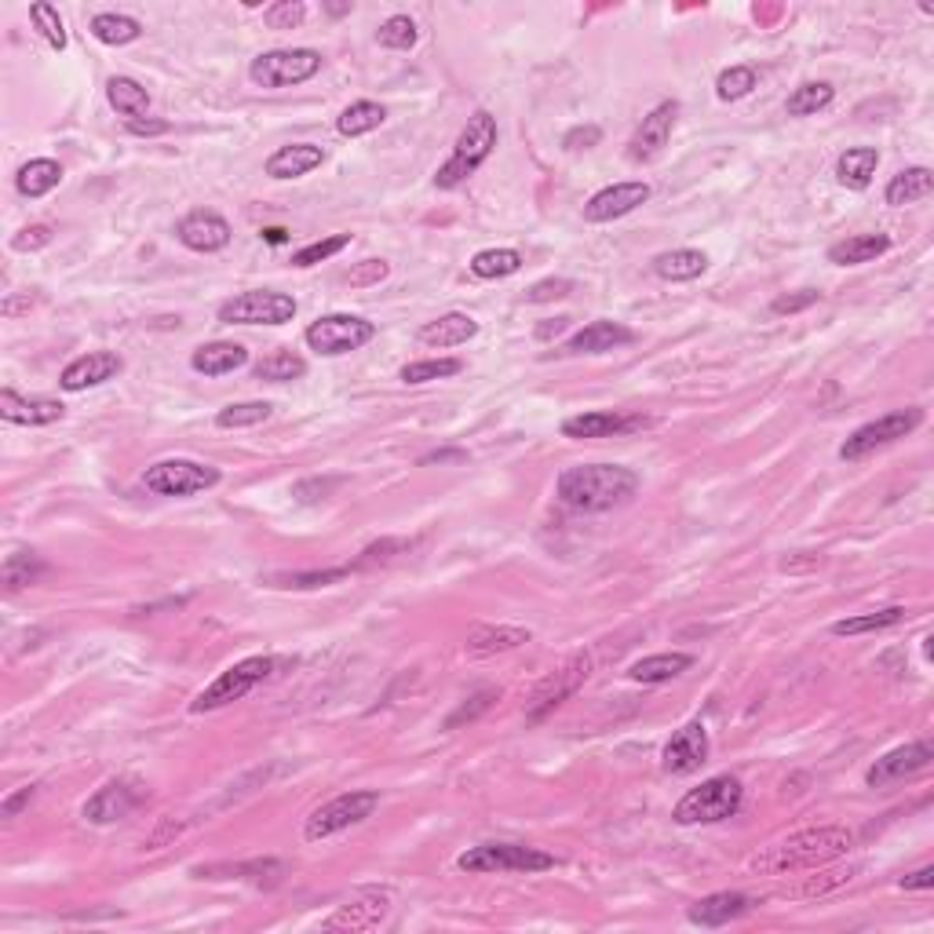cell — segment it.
Masks as SVG:
<instances>
[{
  "label": "cell",
  "mask_w": 934,
  "mask_h": 934,
  "mask_svg": "<svg viewBox=\"0 0 934 934\" xmlns=\"http://www.w3.org/2000/svg\"><path fill=\"white\" fill-rule=\"evenodd\" d=\"M854 836L840 829V825H818V829H803L792 832L785 840L763 847L752 857V873L759 876H785V873H799V868H818L829 865L836 857L851 854Z\"/></svg>",
  "instance_id": "cell-1"
},
{
  "label": "cell",
  "mask_w": 934,
  "mask_h": 934,
  "mask_svg": "<svg viewBox=\"0 0 934 934\" xmlns=\"http://www.w3.org/2000/svg\"><path fill=\"white\" fill-rule=\"evenodd\" d=\"M639 475L621 464H581L567 467L556 482L559 501L573 512H610L635 497Z\"/></svg>",
  "instance_id": "cell-2"
},
{
  "label": "cell",
  "mask_w": 934,
  "mask_h": 934,
  "mask_svg": "<svg viewBox=\"0 0 934 934\" xmlns=\"http://www.w3.org/2000/svg\"><path fill=\"white\" fill-rule=\"evenodd\" d=\"M497 147V117L486 110H475L467 117L464 132L456 136L453 157L434 172V187L439 190H456L460 183H467L475 172L482 168V161L493 154Z\"/></svg>",
  "instance_id": "cell-3"
},
{
  "label": "cell",
  "mask_w": 934,
  "mask_h": 934,
  "mask_svg": "<svg viewBox=\"0 0 934 934\" xmlns=\"http://www.w3.org/2000/svg\"><path fill=\"white\" fill-rule=\"evenodd\" d=\"M742 799H745V789L742 781L734 774H715L709 781H701L698 789H690L687 796L676 803L672 818L676 825H715V821H726L742 810Z\"/></svg>",
  "instance_id": "cell-4"
},
{
  "label": "cell",
  "mask_w": 934,
  "mask_h": 934,
  "mask_svg": "<svg viewBox=\"0 0 934 934\" xmlns=\"http://www.w3.org/2000/svg\"><path fill=\"white\" fill-rule=\"evenodd\" d=\"M456 868L460 873H545L556 868V857L523 843H479L456 857Z\"/></svg>",
  "instance_id": "cell-5"
},
{
  "label": "cell",
  "mask_w": 934,
  "mask_h": 934,
  "mask_svg": "<svg viewBox=\"0 0 934 934\" xmlns=\"http://www.w3.org/2000/svg\"><path fill=\"white\" fill-rule=\"evenodd\" d=\"M376 807H380V792H373V789L343 792V796H336L329 803H322L318 810H311L307 825H303V840L307 843L329 840V836L351 829V825H362L365 818H373Z\"/></svg>",
  "instance_id": "cell-6"
},
{
  "label": "cell",
  "mask_w": 934,
  "mask_h": 934,
  "mask_svg": "<svg viewBox=\"0 0 934 934\" xmlns=\"http://www.w3.org/2000/svg\"><path fill=\"white\" fill-rule=\"evenodd\" d=\"M270 672H275V657H245L231 665L226 672H220L209 687H205L198 698L190 701V712H215L223 704H234L242 701L248 690H256Z\"/></svg>",
  "instance_id": "cell-7"
},
{
  "label": "cell",
  "mask_w": 934,
  "mask_h": 934,
  "mask_svg": "<svg viewBox=\"0 0 934 934\" xmlns=\"http://www.w3.org/2000/svg\"><path fill=\"white\" fill-rule=\"evenodd\" d=\"M322 70V56L314 48H275L253 59L248 78L256 89H292V84L311 81Z\"/></svg>",
  "instance_id": "cell-8"
},
{
  "label": "cell",
  "mask_w": 934,
  "mask_h": 934,
  "mask_svg": "<svg viewBox=\"0 0 934 934\" xmlns=\"http://www.w3.org/2000/svg\"><path fill=\"white\" fill-rule=\"evenodd\" d=\"M592 676V657L588 654H573L567 665H559L556 672H548L540 679V687L534 690V698L526 704V723H545L559 704H567L573 693H577Z\"/></svg>",
  "instance_id": "cell-9"
},
{
  "label": "cell",
  "mask_w": 934,
  "mask_h": 934,
  "mask_svg": "<svg viewBox=\"0 0 934 934\" xmlns=\"http://www.w3.org/2000/svg\"><path fill=\"white\" fill-rule=\"evenodd\" d=\"M143 486L157 497H194V493H205V490H212V486H220V471L209 464L172 456V460H157L154 467H147Z\"/></svg>",
  "instance_id": "cell-10"
},
{
  "label": "cell",
  "mask_w": 934,
  "mask_h": 934,
  "mask_svg": "<svg viewBox=\"0 0 934 934\" xmlns=\"http://www.w3.org/2000/svg\"><path fill=\"white\" fill-rule=\"evenodd\" d=\"M292 318H296V300L289 292L275 289L237 292L234 300H226L220 307L223 325H285Z\"/></svg>",
  "instance_id": "cell-11"
},
{
  "label": "cell",
  "mask_w": 934,
  "mask_h": 934,
  "mask_svg": "<svg viewBox=\"0 0 934 934\" xmlns=\"http://www.w3.org/2000/svg\"><path fill=\"white\" fill-rule=\"evenodd\" d=\"M920 423H923V409H912V406L887 412V417H879V420H868L840 445V460H862V456L884 450V445L898 442V439H906V434L917 431Z\"/></svg>",
  "instance_id": "cell-12"
},
{
  "label": "cell",
  "mask_w": 934,
  "mask_h": 934,
  "mask_svg": "<svg viewBox=\"0 0 934 934\" xmlns=\"http://www.w3.org/2000/svg\"><path fill=\"white\" fill-rule=\"evenodd\" d=\"M376 336V325L358 318V314H325L307 329V343L311 351H318L325 358H340L351 354L358 347H365Z\"/></svg>",
  "instance_id": "cell-13"
},
{
  "label": "cell",
  "mask_w": 934,
  "mask_h": 934,
  "mask_svg": "<svg viewBox=\"0 0 934 934\" xmlns=\"http://www.w3.org/2000/svg\"><path fill=\"white\" fill-rule=\"evenodd\" d=\"M931 763H934L931 742H909V745H901V748H890L887 756H879L876 763L865 770V785H868V789L898 785V781L923 774V770H927Z\"/></svg>",
  "instance_id": "cell-14"
},
{
  "label": "cell",
  "mask_w": 934,
  "mask_h": 934,
  "mask_svg": "<svg viewBox=\"0 0 934 934\" xmlns=\"http://www.w3.org/2000/svg\"><path fill=\"white\" fill-rule=\"evenodd\" d=\"M646 423L650 417H643V412L599 409V412H581V417L562 420V434H567V439H614V434L643 431Z\"/></svg>",
  "instance_id": "cell-15"
},
{
  "label": "cell",
  "mask_w": 934,
  "mask_h": 934,
  "mask_svg": "<svg viewBox=\"0 0 934 934\" xmlns=\"http://www.w3.org/2000/svg\"><path fill=\"white\" fill-rule=\"evenodd\" d=\"M390 895L387 890H362L347 906H340L329 920L322 923L325 931H373L387 920Z\"/></svg>",
  "instance_id": "cell-16"
},
{
  "label": "cell",
  "mask_w": 934,
  "mask_h": 934,
  "mask_svg": "<svg viewBox=\"0 0 934 934\" xmlns=\"http://www.w3.org/2000/svg\"><path fill=\"white\" fill-rule=\"evenodd\" d=\"M709 752H712L709 731H704V723L693 720L672 734L661 759H665L668 774H693V770H701V763H709Z\"/></svg>",
  "instance_id": "cell-17"
},
{
  "label": "cell",
  "mask_w": 934,
  "mask_h": 934,
  "mask_svg": "<svg viewBox=\"0 0 934 934\" xmlns=\"http://www.w3.org/2000/svg\"><path fill=\"white\" fill-rule=\"evenodd\" d=\"M650 201V187L646 183H614V187H603L599 194H592L588 205H584V220L588 223H614L621 215L635 212L639 205Z\"/></svg>",
  "instance_id": "cell-18"
},
{
  "label": "cell",
  "mask_w": 934,
  "mask_h": 934,
  "mask_svg": "<svg viewBox=\"0 0 934 934\" xmlns=\"http://www.w3.org/2000/svg\"><path fill=\"white\" fill-rule=\"evenodd\" d=\"M176 242L187 245L190 253H220L231 245V223L220 212L198 209L176 223Z\"/></svg>",
  "instance_id": "cell-19"
},
{
  "label": "cell",
  "mask_w": 934,
  "mask_h": 934,
  "mask_svg": "<svg viewBox=\"0 0 934 934\" xmlns=\"http://www.w3.org/2000/svg\"><path fill=\"white\" fill-rule=\"evenodd\" d=\"M139 803H143V789H139L136 781H106V785L84 803V821L114 825V821L128 818Z\"/></svg>",
  "instance_id": "cell-20"
},
{
  "label": "cell",
  "mask_w": 934,
  "mask_h": 934,
  "mask_svg": "<svg viewBox=\"0 0 934 934\" xmlns=\"http://www.w3.org/2000/svg\"><path fill=\"white\" fill-rule=\"evenodd\" d=\"M676 117H679V103H676V100H668V103L654 106V110H650V114L643 117V125L635 128L632 143H628V157H632V161H650V157H657L661 150L668 147L672 128H676Z\"/></svg>",
  "instance_id": "cell-21"
},
{
  "label": "cell",
  "mask_w": 934,
  "mask_h": 934,
  "mask_svg": "<svg viewBox=\"0 0 934 934\" xmlns=\"http://www.w3.org/2000/svg\"><path fill=\"white\" fill-rule=\"evenodd\" d=\"M121 369H125V358H121V354H114V351H89V354L73 358V362L62 369L59 387H62V390H89V387L106 384V380L121 376Z\"/></svg>",
  "instance_id": "cell-22"
},
{
  "label": "cell",
  "mask_w": 934,
  "mask_h": 934,
  "mask_svg": "<svg viewBox=\"0 0 934 934\" xmlns=\"http://www.w3.org/2000/svg\"><path fill=\"white\" fill-rule=\"evenodd\" d=\"M635 343V332L628 329L621 322H610V318H599L592 325H584L581 332H573L562 354H606V351H617V347H628Z\"/></svg>",
  "instance_id": "cell-23"
},
{
  "label": "cell",
  "mask_w": 934,
  "mask_h": 934,
  "mask_svg": "<svg viewBox=\"0 0 934 934\" xmlns=\"http://www.w3.org/2000/svg\"><path fill=\"white\" fill-rule=\"evenodd\" d=\"M0 417L8 423H30V428H45V423H56L67 417V406L56 398H26L19 390L4 387L0 390Z\"/></svg>",
  "instance_id": "cell-24"
},
{
  "label": "cell",
  "mask_w": 934,
  "mask_h": 934,
  "mask_svg": "<svg viewBox=\"0 0 934 934\" xmlns=\"http://www.w3.org/2000/svg\"><path fill=\"white\" fill-rule=\"evenodd\" d=\"M752 906H756V901L748 895H737V890H720V895H709V898L693 901V906L687 909V920L698 923V927H723V923L745 917V912Z\"/></svg>",
  "instance_id": "cell-25"
},
{
  "label": "cell",
  "mask_w": 934,
  "mask_h": 934,
  "mask_svg": "<svg viewBox=\"0 0 934 934\" xmlns=\"http://www.w3.org/2000/svg\"><path fill=\"white\" fill-rule=\"evenodd\" d=\"M190 365H194V373H201V376H226V373H234V369L248 365V351L234 340H212V343H201L198 351L190 354Z\"/></svg>",
  "instance_id": "cell-26"
},
{
  "label": "cell",
  "mask_w": 934,
  "mask_h": 934,
  "mask_svg": "<svg viewBox=\"0 0 934 934\" xmlns=\"http://www.w3.org/2000/svg\"><path fill=\"white\" fill-rule=\"evenodd\" d=\"M529 628H518V624H479L467 632V643L464 650L475 657H486V654H504V650H515L529 643Z\"/></svg>",
  "instance_id": "cell-27"
},
{
  "label": "cell",
  "mask_w": 934,
  "mask_h": 934,
  "mask_svg": "<svg viewBox=\"0 0 934 934\" xmlns=\"http://www.w3.org/2000/svg\"><path fill=\"white\" fill-rule=\"evenodd\" d=\"M325 161V150L314 147V143H292V147H281L275 154L267 157V176L270 179H300L314 172Z\"/></svg>",
  "instance_id": "cell-28"
},
{
  "label": "cell",
  "mask_w": 934,
  "mask_h": 934,
  "mask_svg": "<svg viewBox=\"0 0 934 934\" xmlns=\"http://www.w3.org/2000/svg\"><path fill=\"white\" fill-rule=\"evenodd\" d=\"M417 336H420V343H428V347H460L479 336V322H475L471 314L450 311V314H442V318L420 325Z\"/></svg>",
  "instance_id": "cell-29"
},
{
  "label": "cell",
  "mask_w": 934,
  "mask_h": 934,
  "mask_svg": "<svg viewBox=\"0 0 934 934\" xmlns=\"http://www.w3.org/2000/svg\"><path fill=\"white\" fill-rule=\"evenodd\" d=\"M887 248H890L887 234H854V237H847V242H836L829 248V264L862 267V264H873L876 256H884Z\"/></svg>",
  "instance_id": "cell-30"
},
{
  "label": "cell",
  "mask_w": 934,
  "mask_h": 934,
  "mask_svg": "<svg viewBox=\"0 0 934 934\" xmlns=\"http://www.w3.org/2000/svg\"><path fill=\"white\" fill-rule=\"evenodd\" d=\"M931 190H934V172L923 168V165H912V168H906V172H898V176H890L884 198H887L890 209H901V205L923 201Z\"/></svg>",
  "instance_id": "cell-31"
},
{
  "label": "cell",
  "mask_w": 934,
  "mask_h": 934,
  "mask_svg": "<svg viewBox=\"0 0 934 934\" xmlns=\"http://www.w3.org/2000/svg\"><path fill=\"white\" fill-rule=\"evenodd\" d=\"M876 165H879L876 147H854L836 161V179H840L847 190H865L876 176Z\"/></svg>",
  "instance_id": "cell-32"
},
{
  "label": "cell",
  "mask_w": 934,
  "mask_h": 934,
  "mask_svg": "<svg viewBox=\"0 0 934 934\" xmlns=\"http://www.w3.org/2000/svg\"><path fill=\"white\" fill-rule=\"evenodd\" d=\"M106 100H110V106L117 114L128 121H143V117L150 114V95L139 81L132 78H110L106 81Z\"/></svg>",
  "instance_id": "cell-33"
},
{
  "label": "cell",
  "mask_w": 934,
  "mask_h": 934,
  "mask_svg": "<svg viewBox=\"0 0 934 934\" xmlns=\"http://www.w3.org/2000/svg\"><path fill=\"white\" fill-rule=\"evenodd\" d=\"M654 270L665 281H693L709 270V256L698 248H672V253H661L654 259Z\"/></svg>",
  "instance_id": "cell-34"
},
{
  "label": "cell",
  "mask_w": 934,
  "mask_h": 934,
  "mask_svg": "<svg viewBox=\"0 0 934 934\" xmlns=\"http://www.w3.org/2000/svg\"><path fill=\"white\" fill-rule=\"evenodd\" d=\"M59 183H62V165H59V161H51V157L30 161V165L19 168V176H15V187H19L23 198H45V194L56 190Z\"/></svg>",
  "instance_id": "cell-35"
},
{
  "label": "cell",
  "mask_w": 934,
  "mask_h": 934,
  "mask_svg": "<svg viewBox=\"0 0 934 934\" xmlns=\"http://www.w3.org/2000/svg\"><path fill=\"white\" fill-rule=\"evenodd\" d=\"M690 665H693L690 654H650V657L635 661V665L628 668V679H635V682H668V679L682 676V672H687Z\"/></svg>",
  "instance_id": "cell-36"
},
{
  "label": "cell",
  "mask_w": 934,
  "mask_h": 934,
  "mask_svg": "<svg viewBox=\"0 0 934 934\" xmlns=\"http://www.w3.org/2000/svg\"><path fill=\"white\" fill-rule=\"evenodd\" d=\"M89 30H92V37L100 40V45H110V48L132 45V40L143 37V26H139V19L121 15V12H103V15H95Z\"/></svg>",
  "instance_id": "cell-37"
},
{
  "label": "cell",
  "mask_w": 934,
  "mask_h": 934,
  "mask_svg": "<svg viewBox=\"0 0 934 934\" xmlns=\"http://www.w3.org/2000/svg\"><path fill=\"white\" fill-rule=\"evenodd\" d=\"M351 577V567H332V570H300V573H270V588H289V592H311V588H329Z\"/></svg>",
  "instance_id": "cell-38"
},
{
  "label": "cell",
  "mask_w": 934,
  "mask_h": 934,
  "mask_svg": "<svg viewBox=\"0 0 934 934\" xmlns=\"http://www.w3.org/2000/svg\"><path fill=\"white\" fill-rule=\"evenodd\" d=\"M518 270H523V256H518L515 248H482V253H475L471 259V275L486 278V281L512 278Z\"/></svg>",
  "instance_id": "cell-39"
},
{
  "label": "cell",
  "mask_w": 934,
  "mask_h": 934,
  "mask_svg": "<svg viewBox=\"0 0 934 934\" xmlns=\"http://www.w3.org/2000/svg\"><path fill=\"white\" fill-rule=\"evenodd\" d=\"M832 100H836V89L829 81H807L785 100V114L789 117H814L818 110H825V106H829Z\"/></svg>",
  "instance_id": "cell-40"
},
{
  "label": "cell",
  "mask_w": 934,
  "mask_h": 934,
  "mask_svg": "<svg viewBox=\"0 0 934 934\" xmlns=\"http://www.w3.org/2000/svg\"><path fill=\"white\" fill-rule=\"evenodd\" d=\"M387 121V110L380 103H351L347 110L340 114V121H336V128H340V136L354 139V136H365V132H376L380 125Z\"/></svg>",
  "instance_id": "cell-41"
},
{
  "label": "cell",
  "mask_w": 934,
  "mask_h": 934,
  "mask_svg": "<svg viewBox=\"0 0 934 934\" xmlns=\"http://www.w3.org/2000/svg\"><path fill=\"white\" fill-rule=\"evenodd\" d=\"M45 562H40L37 551H12V556L4 559V570H0V577H4L8 592H19L26 588V584H37L40 577H45Z\"/></svg>",
  "instance_id": "cell-42"
},
{
  "label": "cell",
  "mask_w": 934,
  "mask_h": 934,
  "mask_svg": "<svg viewBox=\"0 0 934 934\" xmlns=\"http://www.w3.org/2000/svg\"><path fill=\"white\" fill-rule=\"evenodd\" d=\"M906 621V610L901 606H887V610L876 614H857V617H843V621L832 624V635H865V632H884V628H895Z\"/></svg>",
  "instance_id": "cell-43"
},
{
  "label": "cell",
  "mask_w": 934,
  "mask_h": 934,
  "mask_svg": "<svg viewBox=\"0 0 934 934\" xmlns=\"http://www.w3.org/2000/svg\"><path fill=\"white\" fill-rule=\"evenodd\" d=\"M307 373V362L292 351H270L264 362H256V376L270 380V384H289V380H300Z\"/></svg>",
  "instance_id": "cell-44"
},
{
  "label": "cell",
  "mask_w": 934,
  "mask_h": 934,
  "mask_svg": "<svg viewBox=\"0 0 934 934\" xmlns=\"http://www.w3.org/2000/svg\"><path fill=\"white\" fill-rule=\"evenodd\" d=\"M270 401H234V406H226L215 412V428L223 431H237V428H256V423L270 420Z\"/></svg>",
  "instance_id": "cell-45"
},
{
  "label": "cell",
  "mask_w": 934,
  "mask_h": 934,
  "mask_svg": "<svg viewBox=\"0 0 934 934\" xmlns=\"http://www.w3.org/2000/svg\"><path fill=\"white\" fill-rule=\"evenodd\" d=\"M756 84H759V73L752 67H731L715 78V95H720L723 103H737V100H745V95H752Z\"/></svg>",
  "instance_id": "cell-46"
},
{
  "label": "cell",
  "mask_w": 934,
  "mask_h": 934,
  "mask_svg": "<svg viewBox=\"0 0 934 934\" xmlns=\"http://www.w3.org/2000/svg\"><path fill=\"white\" fill-rule=\"evenodd\" d=\"M376 40H380L384 48L409 51V48L420 40V30H417V23H412L409 15H390L387 23L376 30Z\"/></svg>",
  "instance_id": "cell-47"
},
{
  "label": "cell",
  "mask_w": 934,
  "mask_h": 934,
  "mask_svg": "<svg viewBox=\"0 0 934 934\" xmlns=\"http://www.w3.org/2000/svg\"><path fill=\"white\" fill-rule=\"evenodd\" d=\"M460 362L456 358H431V362H409L401 369V384H428V380H445L460 373Z\"/></svg>",
  "instance_id": "cell-48"
},
{
  "label": "cell",
  "mask_w": 934,
  "mask_h": 934,
  "mask_svg": "<svg viewBox=\"0 0 934 934\" xmlns=\"http://www.w3.org/2000/svg\"><path fill=\"white\" fill-rule=\"evenodd\" d=\"M351 245V234H332V237H322V242H311L307 248H300V253H292V267L307 270L314 264H325V259H332L336 253H343V248Z\"/></svg>",
  "instance_id": "cell-49"
},
{
  "label": "cell",
  "mask_w": 934,
  "mask_h": 934,
  "mask_svg": "<svg viewBox=\"0 0 934 934\" xmlns=\"http://www.w3.org/2000/svg\"><path fill=\"white\" fill-rule=\"evenodd\" d=\"M30 19H34L37 23V30H40V37L48 40L51 48L56 51H67V26H62V19H59V12L51 4H34L30 8Z\"/></svg>",
  "instance_id": "cell-50"
},
{
  "label": "cell",
  "mask_w": 934,
  "mask_h": 934,
  "mask_svg": "<svg viewBox=\"0 0 934 934\" xmlns=\"http://www.w3.org/2000/svg\"><path fill=\"white\" fill-rule=\"evenodd\" d=\"M303 19H307V4H300V0H278L264 12V23L270 30H296Z\"/></svg>",
  "instance_id": "cell-51"
},
{
  "label": "cell",
  "mask_w": 934,
  "mask_h": 934,
  "mask_svg": "<svg viewBox=\"0 0 934 934\" xmlns=\"http://www.w3.org/2000/svg\"><path fill=\"white\" fill-rule=\"evenodd\" d=\"M390 275L387 259H362L358 267H351V275H347V285L351 289H369V285H380Z\"/></svg>",
  "instance_id": "cell-52"
},
{
  "label": "cell",
  "mask_w": 934,
  "mask_h": 934,
  "mask_svg": "<svg viewBox=\"0 0 934 934\" xmlns=\"http://www.w3.org/2000/svg\"><path fill=\"white\" fill-rule=\"evenodd\" d=\"M497 698H501V690H482V693H475L471 701H464L460 709H456V712L450 715V723H445V726H450V731H453V726H460V723L479 720V715H482L486 709H490V704H493Z\"/></svg>",
  "instance_id": "cell-53"
},
{
  "label": "cell",
  "mask_w": 934,
  "mask_h": 934,
  "mask_svg": "<svg viewBox=\"0 0 934 934\" xmlns=\"http://www.w3.org/2000/svg\"><path fill=\"white\" fill-rule=\"evenodd\" d=\"M395 551H406V540H380V545H369L362 556L351 562V573H354V570L376 567V562H387L390 556H395Z\"/></svg>",
  "instance_id": "cell-54"
},
{
  "label": "cell",
  "mask_w": 934,
  "mask_h": 934,
  "mask_svg": "<svg viewBox=\"0 0 934 934\" xmlns=\"http://www.w3.org/2000/svg\"><path fill=\"white\" fill-rule=\"evenodd\" d=\"M48 242H51V226L34 223V226H26V231H19L12 237V248L15 253H37V248H45Z\"/></svg>",
  "instance_id": "cell-55"
},
{
  "label": "cell",
  "mask_w": 934,
  "mask_h": 934,
  "mask_svg": "<svg viewBox=\"0 0 934 934\" xmlns=\"http://www.w3.org/2000/svg\"><path fill=\"white\" fill-rule=\"evenodd\" d=\"M573 292V281L570 278H548V281H537L534 289L526 292L529 303H548V300H562Z\"/></svg>",
  "instance_id": "cell-56"
},
{
  "label": "cell",
  "mask_w": 934,
  "mask_h": 934,
  "mask_svg": "<svg viewBox=\"0 0 934 934\" xmlns=\"http://www.w3.org/2000/svg\"><path fill=\"white\" fill-rule=\"evenodd\" d=\"M821 300V292L814 289H799V292H789V296H778L774 303H770V311L774 314H796V311H807L814 307V303Z\"/></svg>",
  "instance_id": "cell-57"
},
{
  "label": "cell",
  "mask_w": 934,
  "mask_h": 934,
  "mask_svg": "<svg viewBox=\"0 0 934 934\" xmlns=\"http://www.w3.org/2000/svg\"><path fill=\"white\" fill-rule=\"evenodd\" d=\"M599 139H603L599 125H577V128H570V132L562 136V147H567V150H592V147H599Z\"/></svg>",
  "instance_id": "cell-58"
},
{
  "label": "cell",
  "mask_w": 934,
  "mask_h": 934,
  "mask_svg": "<svg viewBox=\"0 0 934 934\" xmlns=\"http://www.w3.org/2000/svg\"><path fill=\"white\" fill-rule=\"evenodd\" d=\"M898 887L901 890H931L934 887V865H923V868H917V873H909Z\"/></svg>",
  "instance_id": "cell-59"
},
{
  "label": "cell",
  "mask_w": 934,
  "mask_h": 934,
  "mask_svg": "<svg viewBox=\"0 0 934 934\" xmlns=\"http://www.w3.org/2000/svg\"><path fill=\"white\" fill-rule=\"evenodd\" d=\"M34 796H37V789H34V785H26V789H19V792H15V796H8V799H4V807H0V814H4V818H15V814H19V810H23V807H26V803H30V799H34Z\"/></svg>",
  "instance_id": "cell-60"
},
{
  "label": "cell",
  "mask_w": 934,
  "mask_h": 934,
  "mask_svg": "<svg viewBox=\"0 0 934 934\" xmlns=\"http://www.w3.org/2000/svg\"><path fill=\"white\" fill-rule=\"evenodd\" d=\"M567 329H570V318H551L545 325H537V340H551V336H559Z\"/></svg>",
  "instance_id": "cell-61"
},
{
  "label": "cell",
  "mask_w": 934,
  "mask_h": 934,
  "mask_svg": "<svg viewBox=\"0 0 934 934\" xmlns=\"http://www.w3.org/2000/svg\"><path fill=\"white\" fill-rule=\"evenodd\" d=\"M128 132H136V136H161V132H168V125H165V121H128Z\"/></svg>",
  "instance_id": "cell-62"
},
{
  "label": "cell",
  "mask_w": 934,
  "mask_h": 934,
  "mask_svg": "<svg viewBox=\"0 0 934 934\" xmlns=\"http://www.w3.org/2000/svg\"><path fill=\"white\" fill-rule=\"evenodd\" d=\"M264 237L270 245H281V242H285V231H281V226H270V231H264Z\"/></svg>",
  "instance_id": "cell-63"
},
{
  "label": "cell",
  "mask_w": 934,
  "mask_h": 934,
  "mask_svg": "<svg viewBox=\"0 0 934 934\" xmlns=\"http://www.w3.org/2000/svg\"><path fill=\"white\" fill-rule=\"evenodd\" d=\"M329 12H332V15H343V12H351V4H329Z\"/></svg>",
  "instance_id": "cell-64"
}]
</instances>
